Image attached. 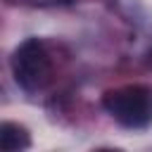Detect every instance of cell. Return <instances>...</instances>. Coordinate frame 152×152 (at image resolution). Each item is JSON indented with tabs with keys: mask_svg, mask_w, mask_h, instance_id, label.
I'll return each mask as SVG.
<instances>
[{
	"mask_svg": "<svg viewBox=\"0 0 152 152\" xmlns=\"http://www.w3.org/2000/svg\"><path fill=\"white\" fill-rule=\"evenodd\" d=\"M102 107L126 128H145L152 121V90L145 86H124L102 95Z\"/></svg>",
	"mask_w": 152,
	"mask_h": 152,
	"instance_id": "6da1fadb",
	"label": "cell"
},
{
	"mask_svg": "<svg viewBox=\"0 0 152 152\" xmlns=\"http://www.w3.org/2000/svg\"><path fill=\"white\" fill-rule=\"evenodd\" d=\"M12 74H14L17 83L28 93L40 90V88L48 86L50 74H52V64H50V57H48V50H45L43 40L28 38L14 50Z\"/></svg>",
	"mask_w": 152,
	"mask_h": 152,
	"instance_id": "7a4b0ae2",
	"label": "cell"
},
{
	"mask_svg": "<svg viewBox=\"0 0 152 152\" xmlns=\"http://www.w3.org/2000/svg\"><path fill=\"white\" fill-rule=\"evenodd\" d=\"M28 145H31V138H28V131L24 126L12 124V121H5L0 126V147L5 152H19Z\"/></svg>",
	"mask_w": 152,
	"mask_h": 152,
	"instance_id": "3957f363",
	"label": "cell"
}]
</instances>
